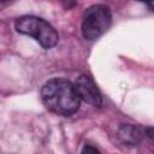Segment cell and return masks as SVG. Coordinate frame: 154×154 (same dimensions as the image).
Segmentation results:
<instances>
[{
	"mask_svg": "<svg viewBox=\"0 0 154 154\" xmlns=\"http://www.w3.org/2000/svg\"><path fill=\"white\" fill-rule=\"evenodd\" d=\"M143 132H144V130L140 129L136 125L124 124L118 130V137L123 143H125L128 146H135L138 142H141V140L143 137Z\"/></svg>",
	"mask_w": 154,
	"mask_h": 154,
	"instance_id": "obj_5",
	"label": "cell"
},
{
	"mask_svg": "<svg viewBox=\"0 0 154 154\" xmlns=\"http://www.w3.org/2000/svg\"><path fill=\"white\" fill-rule=\"evenodd\" d=\"M112 13L108 6L96 4L88 7L82 18V34L87 40H96L111 25Z\"/></svg>",
	"mask_w": 154,
	"mask_h": 154,
	"instance_id": "obj_3",
	"label": "cell"
},
{
	"mask_svg": "<svg viewBox=\"0 0 154 154\" xmlns=\"http://www.w3.org/2000/svg\"><path fill=\"white\" fill-rule=\"evenodd\" d=\"M75 89L78 94L79 100L85 101L95 107L102 105V95L94 82V79L88 75H81L75 82Z\"/></svg>",
	"mask_w": 154,
	"mask_h": 154,
	"instance_id": "obj_4",
	"label": "cell"
},
{
	"mask_svg": "<svg viewBox=\"0 0 154 154\" xmlns=\"http://www.w3.org/2000/svg\"><path fill=\"white\" fill-rule=\"evenodd\" d=\"M14 28L19 34L31 36L45 49L54 47L59 41L57 30L43 18L36 16H23L14 22Z\"/></svg>",
	"mask_w": 154,
	"mask_h": 154,
	"instance_id": "obj_2",
	"label": "cell"
},
{
	"mask_svg": "<svg viewBox=\"0 0 154 154\" xmlns=\"http://www.w3.org/2000/svg\"><path fill=\"white\" fill-rule=\"evenodd\" d=\"M81 154H101L100 150L94 147V146H90V144H85L81 152Z\"/></svg>",
	"mask_w": 154,
	"mask_h": 154,
	"instance_id": "obj_6",
	"label": "cell"
},
{
	"mask_svg": "<svg viewBox=\"0 0 154 154\" xmlns=\"http://www.w3.org/2000/svg\"><path fill=\"white\" fill-rule=\"evenodd\" d=\"M43 105L59 116H71L78 111L81 100L75 85L64 78H53L46 82L41 89Z\"/></svg>",
	"mask_w": 154,
	"mask_h": 154,
	"instance_id": "obj_1",
	"label": "cell"
}]
</instances>
